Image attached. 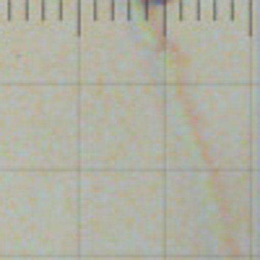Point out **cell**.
<instances>
[{
	"label": "cell",
	"mask_w": 260,
	"mask_h": 260,
	"mask_svg": "<svg viewBox=\"0 0 260 260\" xmlns=\"http://www.w3.org/2000/svg\"><path fill=\"white\" fill-rule=\"evenodd\" d=\"M141 3H148V6H159V3H169V0H141Z\"/></svg>",
	"instance_id": "1"
}]
</instances>
